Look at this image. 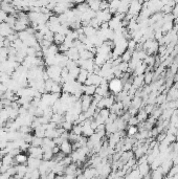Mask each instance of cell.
<instances>
[{"instance_id":"cell-46","label":"cell","mask_w":178,"mask_h":179,"mask_svg":"<svg viewBox=\"0 0 178 179\" xmlns=\"http://www.w3.org/2000/svg\"><path fill=\"white\" fill-rule=\"evenodd\" d=\"M58 46H59V52H62V54H64V52H66L68 49H69L67 45H65L64 43H62V44H60V45H58Z\"/></svg>"},{"instance_id":"cell-17","label":"cell","mask_w":178,"mask_h":179,"mask_svg":"<svg viewBox=\"0 0 178 179\" xmlns=\"http://www.w3.org/2000/svg\"><path fill=\"white\" fill-rule=\"evenodd\" d=\"M78 164L76 162H71L70 164L65 166V170H64V174H71V175H76V170H78Z\"/></svg>"},{"instance_id":"cell-21","label":"cell","mask_w":178,"mask_h":179,"mask_svg":"<svg viewBox=\"0 0 178 179\" xmlns=\"http://www.w3.org/2000/svg\"><path fill=\"white\" fill-rule=\"evenodd\" d=\"M88 75H89V72L87 71V70L82 69V68H81V70H80V73H79L78 78H76V81H78L79 83L85 84L87 78H88Z\"/></svg>"},{"instance_id":"cell-6","label":"cell","mask_w":178,"mask_h":179,"mask_svg":"<svg viewBox=\"0 0 178 179\" xmlns=\"http://www.w3.org/2000/svg\"><path fill=\"white\" fill-rule=\"evenodd\" d=\"M80 101H81V105H82V111L85 112L87 109H88L89 107H90V105L92 104V101H93V96L87 95V94L84 93L83 95L81 96Z\"/></svg>"},{"instance_id":"cell-15","label":"cell","mask_w":178,"mask_h":179,"mask_svg":"<svg viewBox=\"0 0 178 179\" xmlns=\"http://www.w3.org/2000/svg\"><path fill=\"white\" fill-rule=\"evenodd\" d=\"M120 3H122V0H112L109 2V12L112 15H114L116 12H118V8H120Z\"/></svg>"},{"instance_id":"cell-36","label":"cell","mask_w":178,"mask_h":179,"mask_svg":"<svg viewBox=\"0 0 178 179\" xmlns=\"http://www.w3.org/2000/svg\"><path fill=\"white\" fill-rule=\"evenodd\" d=\"M115 67L118 68V69H120L122 72H127V71H129L128 62H124V61H122V62H120L118 66H115Z\"/></svg>"},{"instance_id":"cell-35","label":"cell","mask_w":178,"mask_h":179,"mask_svg":"<svg viewBox=\"0 0 178 179\" xmlns=\"http://www.w3.org/2000/svg\"><path fill=\"white\" fill-rule=\"evenodd\" d=\"M16 21H17V17L14 15H8V17H6V19L4 20V22H6V23L8 24L10 26H12V27H14V25H15Z\"/></svg>"},{"instance_id":"cell-8","label":"cell","mask_w":178,"mask_h":179,"mask_svg":"<svg viewBox=\"0 0 178 179\" xmlns=\"http://www.w3.org/2000/svg\"><path fill=\"white\" fill-rule=\"evenodd\" d=\"M83 174H84V176H85V178L86 179L94 178V177L99 176L97 169V168H93V166H86V168L83 170Z\"/></svg>"},{"instance_id":"cell-2","label":"cell","mask_w":178,"mask_h":179,"mask_svg":"<svg viewBox=\"0 0 178 179\" xmlns=\"http://www.w3.org/2000/svg\"><path fill=\"white\" fill-rule=\"evenodd\" d=\"M78 65L82 69L87 70L88 72H93L94 67H95V63H94V59H88V60H82L79 59L76 61Z\"/></svg>"},{"instance_id":"cell-52","label":"cell","mask_w":178,"mask_h":179,"mask_svg":"<svg viewBox=\"0 0 178 179\" xmlns=\"http://www.w3.org/2000/svg\"><path fill=\"white\" fill-rule=\"evenodd\" d=\"M0 47H3V41H0Z\"/></svg>"},{"instance_id":"cell-7","label":"cell","mask_w":178,"mask_h":179,"mask_svg":"<svg viewBox=\"0 0 178 179\" xmlns=\"http://www.w3.org/2000/svg\"><path fill=\"white\" fill-rule=\"evenodd\" d=\"M108 25H109V29H113V31H116V29H120V27H124L122 25V19L118 16H112V18L108 21Z\"/></svg>"},{"instance_id":"cell-23","label":"cell","mask_w":178,"mask_h":179,"mask_svg":"<svg viewBox=\"0 0 178 179\" xmlns=\"http://www.w3.org/2000/svg\"><path fill=\"white\" fill-rule=\"evenodd\" d=\"M65 119V117H64V115L63 114H60V113H58V112H55L54 114H52L51 118H50V120L54 123H56V124L58 125V126H60L61 124H62V122Z\"/></svg>"},{"instance_id":"cell-31","label":"cell","mask_w":178,"mask_h":179,"mask_svg":"<svg viewBox=\"0 0 178 179\" xmlns=\"http://www.w3.org/2000/svg\"><path fill=\"white\" fill-rule=\"evenodd\" d=\"M50 92L52 93H61L62 92V85L58 82H54L51 86V89H50Z\"/></svg>"},{"instance_id":"cell-45","label":"cell","mask_w":178,"mask_h":179,"mask_svg":"<svg viewBox=\"0 0 178 179\" xmlns=\"http://www.w3.org/2000/svg\"><path fill=\"white\" fill-rule=\"evenodd\" d=\"M6 172H8V174H10V177H14V175L17 173V169H16V166H10L8 170H6Z\"/></svg>"},{"instance_id":"cell-33","label":"cell","mask_w":178,"mask_h":179,"mask_svg":"<svg viewBox=\"0 0 178 179\" xmlns=\"http://www.w3.org/2000/svg\"><path fill=\"white\" fill-rule=\"evenodd\" d=\"M54 152H52L51 149H48V150H45L44 153H43V156H42V159L43 160H50V159L54 158Z\"/></svg>"},{"instance_id":"cell-19","label":"cell","mask_w":178,"mask_h":179,"mask_svg":"<svg viewBox=\"0 0 178 179\" xmlns=\"http://www.w3.org/2000/svg\"><path fill=\"white\" fill-rule=\"evenodd\" d=\"M15 164V160H14V156H12L10 153H6L5 155L2 156V164H5L8 166H12Z\"/></svg>"},{"instance_id":"cell-1","label":"cell","mask_w":178,"mask_h":179,"mask_svg":"<svg viewBox=\"0 0 178 179\" xmlns=\"http://www.w3.org/2000/svg\"><path fill=\"white\" fill-rule=\"evenodd\" d=\"M123 86H124L123 81L120 80V78H113L112 80H110L109 82H108L109 91L112 94H116V93H118L120 91L123 90Z\"/></svg>"},{"instance_id":"cell-42","label":"cell","mask_w":178,"mask_h":179,"mask_svg":"<svg viewBox=\"0 0 178 179\" xmlns=\"http://www.w3.org/2000/svg\"><path fill=\"white\" fill-rule=\"evenodd\" d=\"M37 52H38V50L36 49V47L29 46L27 47V49H26V55L27 56H36Z\"/></svg>"},{"instance_id":"cell-16","label":"cell","mask_w":178,"mask_h":179,"mask_svg":"<svg viewBox=\"0 0 178 179\" xmlns=\"http://www.w3.org/2000/svg\"><path fill=\"white\" fill-rule=\"evenodd\" d=\"M83 91H84V93L87 94V95L93 96L94 94H95V91H97V86L95 85H85V84H83Z\"/></svg>"},{"instance_id":"cell-11","label":"cell","mask_w":178,"mask_h":179,"mask_svg":"<svg viewBox=\"0 0 178 179\" xmlns=\"http://www.w3.org/2000/svg\"><path fill=\"white\" fill-rule=\"evenodd\" d=\"M64 54L67 56L69 60L78 61V60L80 59V52H79L78 48H76V47H74V46L70 47V48H69V49H68L66 52H64Z\"/></svg>"},{"instance_id":"cell-3","label":"cell","mask_w":178,"mask_h":179,"mask_svg":"<svg viewBox=\"0 0 178 179\" xmlns=\"http://www.w3.org/2000/svg\"><path fill=\"white\" fill-rule=\"evenodd\" d=\"M45 70H46L49 79H52L54 81H56L58 78L61 77V70H62V68L59 65H51V66H47Z\"/></svg>"},{"instance_id":"cell-13","label":"cell","mask_w":178,"mask_h":179,"mask_svg":"<svg viewBox=\"0 0 178 179\" xmlns=\"http://www.w3.org/2000/svg\"><path fill=\"white\" fill-rule=\"evenodd\" d=\"M175 100H178V89L172 85L168 89L167 101H175Z\"/></svg>"},{"instance_id":"cell-4","label":"cell","mask_w":178,"mask_h":179,"mask_svg":"<svg viewBox=\"0 0 178 179\" xmlns=\"http://www.w3.org/2000/svg\"><path fill=\"white\" fill-rule=\"evenodd\" d=\"M103 78L101 77L97 73H94V72H89L88 75V78H87L86 82H85V85H95V86H99L102 82Z\"/></svg>"},{"instance_id":"cell-39","label":"cell","mask_w":178,"mask_h":179,"mask_svg":"<svg viewBox=\"0 0 178 179\" xmlns=\"http://www.w3.org/2000/svg\"><path fill=\"white\" fill-rule=\"evenodd\" d=\"M71 132H73L76 135H82V124H73V127L71 129Z\"/></svg>"},{"instance_id":"cell-25","label":"cell","mask_w":178,"mask_h":179,"mask_svg":"<svg viewBox=\"0 0 178 179\" xmlns=\"http://www.w3.org/2000/svg\"><path fill=\"white\" fill-rule=\"evenodd\" d=\"M0 119L4 123L10 119V111L6 107H3L2 109H0Z\"/></svg>"},{"instance_id":"cell-47","label":"cell","mask_w":178,"mask_h":179,"mask_svg":"<svg viewBox=\"0 0 178 179\" xmlns=\"http://www.w3.org/2000/svg\"><path fill=\"white\" fill-rule=\"evenodd\" d=\"M6 38H8V39L10 40L12 43H13V42L15 41L16 39H18V34H15V33H13V34H10L8 36H6Z\"/></svg>"},{"instance_id":"cell-12","label":"cell","mask_w":178,"mask_h":179,"mask_svg":"<svg viewBox=\"0 0 178 179\" xmlns=\"http://www.w3.org/2000/svg\"><path fill=\"white\" fill-rule=\"evenodd\" d=\"M145 85V77L144 75H134L133 80H132V86L134 88L138 89L140 87Z\"/></svg>"},{"instance_id":"cell-48","label":"cell","mask_w":178,"mask_h":179,"mask_svg":"<svg viewBox=\"0 0 178 179\" xmlns=\"http://www.w3.org/2000/svg\"><path fill=\"white\" fill-rule=\"evenodd\" d=\"M172 14L174 15V17H178V2L174 5V8H173V10H172Z\"/></svg>"},{"instance_id":"cell-30","label":"cell","mask_w":178,"mask_h":179,"mask_svg":"<svg viewBox=\"0 0 178 179\" xmlns=\"http://www.w3.org/2000/svg\"><path fill=\"white\" fill-rule=\"evenodd\" d=\"M165 176L163 175V173H162L161 169L159 168H157V169L153 170V171H151V177L153 179H157V178H162V177Z\"/></svg>"},{"instance_id":"cell-27","label":"cell","mask_w":178,"mask_h":179,"mask_svg":"<svg viewBox=\"0 0 178 179\" xmlns=\"http://www.w3.org/2000/svg\"><path fill=\"white\" fill-rule=\"evenodd\" d=\"M27 27H29V25H26V24L23 23L22 21L17 19V21H16V23H15V25H14L13 29H14V31H21L26 29Z\"/></svg>"},{"instance_id":"cell-20","label":"cell","mask_w":178,"mask_h":179,"mask_svg":"<svg viewBox=\"0 0 178 179\" xmlns=\"http://www.w3.org/2000/svg\"><path fill=\"white\" fill-rule=\"evenodd\" d=\"M83 27V33L86 37H91L97 35V29H95L94 27H92L91 25H87V26H82Z\"/></svg>"},{"instance_id":"cell-44","label":"cell","mask_w":178,"mask_h":179,"mask_svg":"<svg viewBox=\"0 0 178 179\" xmlns=\"http://www.w3.org/2000/svg\"><path fill=\"white\" fill-rule=\"evenodd\" d=\"M33 137H34V136H33L31 133H25V134H23V136H22V138L24 139V141H25V143H31Z\"/></svg>"},{"instance_id":"cell-10","label":"cell","mask_w":178,"mask_h":179,"mask_svg":"<svg viewBox=\"0 0 178 179\" xmlns=\"http://www.w3.org/2000/svg\"><path fill=\"white\" fill-rule=\"evenodd\" d=\"M59 147H60V151H61V152H63V153L65 154V155H70V153L73 151L72 143H71L68 139L64 140V141H63V143H61Z\"/></svg>"},{"instance_id":"cell-51","label":"cell","mask_w":178,"mask_h":179,"mask_svg":"<svg viewBox=\"0 0 178 179\" xmlns=\"http://www.w3.org/2000/svg\"><path fill=\"white\" fill-rule=\"evenodd\" d=\"M72 1H73V2H74V3H78V4H79V3H83V2H85L86 0H72Z\"/></svg>"},{"instance_id":"cell-34","label":"cell","mask_w":178,"mask_h":179,"mask_svg":"<svg viewBox=\"0 0 178 179\" xmlns=\"http://www.w3.org/2000/svg\"><path fill=\"white\" fill-rule=\"evenodd\" d=\"M31 36V34H29V33L26 31V29H24V31H18V38L22 40L23 42L25 41V40L29 39Z\"/></svg>"},{"instance_id":"cell-40","label":"cell","mask_w":178,"mask_h":179,"mask_svg":"<svg viewBox=\"0 0 178 179\" xmlns=\"http://www.w3.org/2000/svg\"><path fill=\"white\" fill-rule=\"evenodd\" d=\"M136 44H137V42H136L134 39L128 40V47H127V49H129L130 52H133L136 48Z\"/></svg>"},{"instance_id":"cell-5","label":"cell","mask_w":178,"mask_h":179,"mask_svg":"<svg viewBox=\"0 0 178 179\" xmlns=\"http://www.w3.org/2000/svg\"><path fill=\"white\" fill-rule=\"evenodd\" d=\"M27 152L29 153V156L31 157H36V158H41L42 159V156H43V153H44V151L42 149V147H36V146H31L29 148Z\"/></svg>"},{"instance_id":"cell-29","label":"cell","mask_w":178,"mask_h":179,"mask_svg":"<svg viewBox=\"0 0 178 179\" xmlns=\"http://www.w3.org/2000/svg\"><path fill=\"white\" fill-rule=\"evenodd\" d=\"M136 117H137V119L139 120V123H141V122H145V120H147V119H148V117H149V114H148V113L145 111V109H143V110H139V111L137 112Z\"/></svg>"},{"instance_id":"cell-18","label":"cell","mask_w":178,"mask_h":179,"mask_svg":"<svg viewBox=\"0 0 178 179\" xmlns=\"http://www.w3.org/2000/svg\"><path fill=\"white\" fill-rule=\"evenodd\" d=\"M86 2L89 8H91L94 12H97V10H99V5H101L102 0H86Z\"/></svg>"},{"instance_id":"cell-28","label":"cell","mask_w":178,"mask_h":179,"mask_svg":"<svg viewBox=\"0 0 178 179\" xmlns=\"http://www.w3.org/2000/svg\"><path fill=\"white\" fill-rule=\"evenodd\" d=\"M64 40H65V35H62L60 33H56L55 36H54V43L57 45L64 43Z\"/></svg>"},{"instance_id":"cell-9","label":"cell","mask_w":178,"mask_h":179,"mask_svg":"<svg viewBox=\"0 0 178 179\" xmlns=\"http://www.w3.org/2000/svg\"><path fill=\"white\" fill-rule=\"evenodd\" d=\"M41 162H42L41 158H36V157L29 156V159H27V166H29V170H27V171H31V170H34V169H39Z\"/></svg>"},{"instance_id":"cell-26","label":"cell","mask_w":178,"mask_h":179,"mask_svg":"<svg viewBox=\"0 0 178 179\" xmlns=\"http://www.w3.org/2000/svg\"><path fill=\"white\" fill-rule=\"evenodd\" d=\"M126 130H127V136H131V137L135 136L138 133V127L137 126H131V125H129Z\"/></svg>"},{"instance_id":"cell-22","label":"cell","mask_w":178,"mask_h":179,"mask_svg":"<svg viewBox=\"0 0 178 179\" xmlns=\"http://www.w3.org/2000/svg\"><path fill=\"white\" fill-rule=\"evenodd\" d=\"M94 54L90 52L89 49H84L80 52V59L82 60H88V59H94Z\"/></svg>"},{"instance_id":"cell-50","label":"cell","mask_w":178,"mask_h":179,"mask_svg":"<svg viewBox=\"0 0 178 179\" xmlns=\"http://www.w3.org/2000/svg\"><path fill=\"white\" fill-rule=\"evenodd\" d=\"M51 150H52V152H54V154H57V153H59V152H60V147H59L58 145H56L55 147L51 149Z\"/></svg>"},{"instance_id":"cell-32","label":"cell","mask_w":178,"mask_h":179,"mask_svg":"<svg viewBox=\"0 0 178 179\" xmlns=\"http://www.w3.org/2000/svg\"><path fill=\"white\" fill-rule=\"evenodd\" d=\"M120 58H122V61H124V62H129V61L132 59V52H130L129 49H126L125 52L122 54Z\"/></svg>"},{"instance_id":"cell-14","label":"cell","mask_w":178,"mask_h":179,"mask_svg":"<svg viewBox=\"0 0 178 179\" xmlns=\"http://www.w3.org/2000/svg\"><path fill=\"white\" fill-rule=\"evenodd\" d=\"M27 159H29V156L26 155L25 152H20L17 155L14 157V160H15V164H27Z\"/></svg>"},{"instance_id":"cell-43","label":"cell","mask_w":178,"mask_h":179,"mask_svg":"<svg viewBox=\"0 0 178 179\" xmlns=\"http://www.w3.org/2000/svg\"><path fill=\"white\" fill-rule=\"evenodd\" d=\"M154 108H155V105L154 104H148V105H146V106H145V111H146L148 114H151L152 111L154 110Z\"/></svg>"},{"instance_id":"cell-24","label":"cell","mask_w":178,"mask_h":179,"mask_svg":"<svg viewBox=\"0 0 178 179\" xmlns=\"http://www.w3.org/2000/svg\"><path fill=\"white\" fill-rule=\"evenodd\" d=\"M16 169H17V173L23 177L24 174L29 170V166H27V164H18L16 166Z\"/></svg>"},{"instance_id":"cell-37","label":"cell","mask_w":178,"mask_h":179,"mask_svg":"<svg viewBox=\"0 0 178 179\" xmlns=\"http://www.w3.org/2000/svg\"><path fill=\"white\" fill-rule=\"evenodd\" d=\"M42 143H43V137H39V136H36V135H35L34 137H33L31 145L36 146V147H41Z\"/></svg>"},{"instance_id":"cell-41","label":"cell","mask_w":178,"mask_h":179,"mask_svg":"<svg viewBox=\"0 0 178 179\" xmlns=\"http://www.w3.org/2000/svg\"><path fill=\"white\" fill-rule=\"evenodd\" d=\"M138 124H139V120L137 119L136 115H132L128 119V125H131V126H138Z\"/></svg>"},{"instance_id":"cell-49","label":"cell","mask_w":178,"mask_h":179,"mask_svg":"<svg viewBox=\"0 0 178 179\" xmlns=\"http://www.w3.org/2000/svg\"><path fill=\"white\" fill-rule=\"evenodd\" d=\"M3 46L4 47H10V46H12V42L10 41V40L8 39V38H6V37H5L4 38V40H3Z\"/></svg>"},{"instance_id":"cell-38","label":"cell","mask_w":178,"mask_h":179,"mask_svg":"<svg viewBox=\"0 0 178 179\" xmlns=\"http://www.w3.org/2000/svg\"><path fill=\"white\" fill-rule=\"evenodd\" d=\"M60 126H62V127L64 128L66 131H68V132H69V131H71V129H72V127H73V123L72 122H69V120H67V119H64Z\"/></svg>"}]
</instances>
